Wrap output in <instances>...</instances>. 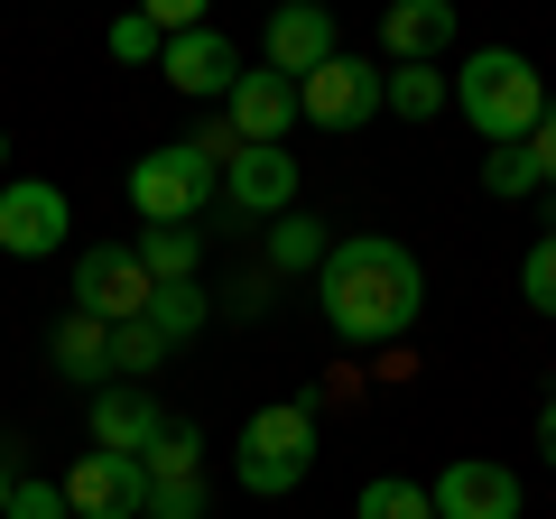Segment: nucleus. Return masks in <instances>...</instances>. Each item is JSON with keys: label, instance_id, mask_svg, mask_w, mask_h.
I'll return each mask as SVG.
<instances>
[{"label": "nucleus", "instance_id": "f257e3e1", "mask_svg": "<svg viewBox=\"0 0 556 519\" xmlns=\"http://www.w3.org/2000/svg\"><path fill=\"white\" fill-rule=\"evenodd\" d=\"M316 306H325V325H334V343L371 353V343H399L417 325L427 269H417V251L390 241V232H334V251H325V269H316Z\"/></svg>", "mask_w": 556, "mask_h": 519}, {"label": "nucleus", "instance_id": "f03ea898", "mask_svg": "<svg viewBox=\"0 0 556 519\" xmlns=\"http://www.w3.org/2000/svg\"><path fill=\"white\" fill-rule=\"evenodd\" d=\"M455 112L482 130V149H501V140H529L547 121V84H538V65L519 47H473L455 65Z\"/></svg>", "mask_w": 556, "mask_h": 519}, {"label": "nucleus", "instance_id": "7ed1b4c3", "mask_svg": "<svg viewBox=\"0 0 556 519\" xmlns=\"http://www.w3.org/2000/svg\"><path fill=\"white\" fill-rule=\"evenodd\" d=\"M306 473H316V400L251 408V427H241V445H232V482L251 501H278V492H298Z\"/></svg>", "mask_w": 556, "mask_h": 519}, {"label": "nucleus", "instance_id": "20e7f679", "mask_svg": "<svg viewBox=\"0 0 556 519\" xmlns=\"http://www.w3.org/2000/svg\"><path fill=\"white\" fill-rule=\"evenodd\" d=\"M214 195H223V167H204L186 140L149 149V159L130 167V214H139V223H186V232H195Z\"/></svg>", "mask_w": 556, "mask_h": 519}, {"label": "nucleus", "instance_id": "39448f33", "mask_svg": "<svg viewBox=\"0 0 556 519\" xmlns=\"http://www.w3.org/2000/svg\"><path fill=\"white\" fill-rule=\"evenodd\" d=\"M149 269H139V251L130 241H93V251H75V306L84 316H102V325H139L149 316Z\"/></svg>", "mask_w": 556, "mask_h": 519}, {"label": "nucleus", "instance_id": "423d86ee", "mask_svg": "<svg viewBox=\"0 0 556 519\" xmlns=\"http://www.w3.org/2000/svg\"><path fill=\"white\" fill-rule=\"evenodd\" d=\"M65 510H75V519H139V510H149V464L84 445V455L65 464Z\"/></svg>", "mask_w": 556, "mask_h": 519}, {"label": "nucleus", "instance_id": "0eeeda50", "mask_svg": "<svg viewBox=\"0 0 556 519\" xmlns=\"http://www.w3.org/2000/svg\"><path fill=\"white\" fill-rule=\"evenodd\" d=\"M380 84H390V65L334 56V65H316V75L298 84V121H316V130H362L371 112H390V102H380Z\"/></svg>", "mask_w": 556, "mask_h": 519}, {"label": "nucleus", "instance_id": "6e6552de", "mask_svg": "<svg viewBox=\"0 0 556 519\" xmlns=\"http://www.w3.org/2000/svg\"><path fill=\"white\" fill-rule=\"evenodd\" d=\"M65 232H75V204H65L56 177H10L0 186V251L10 260H47Z\"/></svg>", "mask_w": 556, "mask_h": 519}, {"label": "nucleus", "instance_id": "1a4fd4ad", "mask_svg": "<svg viewBox=\"0 0 556 519\" xmlns=\"http://www.w3.org/2000/svg\"><path fill=\"white\" fill-rule=\"evenodd\" d=\"M437 519H519V473L492 455H455L437 482H427Z\"/></svg>", "mask_w": 556, "mask_h": 519}, {"label": "nucleus", "instance_id": "9d476101", "mask_svg": "<svg viewBox=\"0 0 556 519\" xmlns=\"http://www.w3.org/2000/svg\"><path fill=\"white\" fill-rule=\"evenodd\" d=\"M269 75H288V84H306L316 65H334L343 56V28H334V10H316V0H288V10H269Z\"/></svg>", "mask_w": 556, "mask_h": 519}, {"label": "nucleus", "instance_id": "9b49d317", "mask_svg": "<svg viewBox=\"0 0 556 519\" xmlns=\"http://www.w3.org/2000/svg\"><path fill=\"white\" fill-rule=\"evenodd\" d=\"M223 121L241 130V149H288V130H298V84L269 75V65H241L232 102H223Z\"/></svg>", "mask_w": 556, "mask_h": 519}, {"label": "nucleus", "instance_id": "f8f14e48", "mask_svg": "<svg viewBox=\"0 0 556 519\" xmlns=\"http://www.w3.org/2000/svg\"><path fill=\"white\" fill-rule=\"evenodd\" d=\"M223 204L251 214V223L298 214V149H241V159L223 167Z\"/></svg>", "mask_w": 556, "mask_h": 519}, {"label": "nucleus", "instance_id": "ddd939ff", "mask_svg": "<svg viewBox=\"0 0 556 519\" xmlns=\"http://www.w3.org/2000/svg\"><path fill=\"white\" fill-rule=\"evenodd\" d=\"M159 75L177 84V93H195V102H232L241 56H232V38H223V28H195V38H167Z\"/></svg>", "mask_w": 556, "mask_h": 519}, {"label": "nucleus", "instance_id": "4468645a", "mask_svg": "<svg viewBox=\"0 0 556 519\" xmlns=\"http://www.w3.org/2000/svg\"><path fill=\"white\" fill-rule=\"evenodd\" d=\"M167 436V408L139 390V380H112V390H93V445L102 455H149V445Z\"/></svg>", "mask_w": 556, "mask_h": 519}, {"label": "nucleus", "instance_id": "2eb2a0df", "mask_svg": "<svg viewBox=\"0 0 556 519\" xmlns=\"http://www.w3.org/2000/svg\"><path fill=\"white\" fill-rule=\"evenodd\" d=\"M380 47H390V65H437L455 47V0H390Z\"/></svg>", "mask_w": 556, "mask_h": 519}, {"label": "nucleus", "instance_id": "dca6fc26", "mask_svg": "<svg viewBox=\"0 0 556 519\" xmlns=\"http://www.w3.org/2000/svg\"><path fill=\"white\" fill-rule=\"evenodd\" d=\"M47 362H56L65 380H84V390H112V325L84 316V306H65L56 334H47Z\"/></svg>", "mask_w": 556, "mask_h": 519}, {"label": "nucleus", "instance_id": "f3484780", "mask_svg": "<svg viewBox=\"0 0 556 519\" xmlns=\"http://www.w3.org/2000/svg\"><path fill=\"white\" fill-rule=\"evenodd\" d=\"M130 251H139V269H149V288H186L195 279V232H186V223H139Z\"/></svg>", "mask_w": 556, "mask_h": 519}, {"label": "nucleus", "instance_id": "a211bd4d", "mask_svg": "<svg viewBox=\"0 0 556 519\" xmlns=\"http://www.w3.org/2000/svg\"><path fill=\"white\" fill-rule=\"evenodd\" d=\"M380 102H390L399 121H417V130H427V121H437L445 102H455V75H437V65H390V84H380Z\"/></svg>", "mask_w": 556, "mask_h": 519}, {"label": "nucleus", "instance_id": "6ab92c4d", "mask_svg": "<svg viewBox=\"0 0 556 519\" xmlns=\"http://www.w3.org/2000/svg\"><path fill=\"white\" fill-rule=\"evenodd\" d=\"M325 251H334V232H325L316 214H278L269 223V269L288 279V269H325Z\"/></svg>", "mask_w": 556, "mask_h": 519}, {"label": "nucleus", "instance_id": "aec40b11", "mask_svg": "<svg viewBox=\"0 0 556 519\" xmlns=\"http://www.w3.org/2000/svg\"><path fill=\"white\" fill-rule=\"evenodd\" d=\"M353 519H437V501H427V482L380 473V482H362V492H353Z\"/></svg>", "mask_w": 556, "mask_h": 519}, {"label": "nucleus", "instance_id": "412c9836", "mask_svg": "<svg viewBox=\"0 0 556 519\" xmlns=\"http://www.w3.org/2000/svg\"><path fill=\"white\" fill-rule=\"evenodd\" d=\"M204 316H214V298H204V279H186V288H159V298H149V325L167 334V353H177L186 334H204Z\"/></svg>", "mask_w": 556, "mask_h": 519}, {"label": "nucleus", "instance_id": "4be33fe9", "mask_svg": "<svg viewBox=\"0 0 556 519\" xmlns=\"http://www.w3.org/2000/svg\"><path fill=\"white\" fill-rule=\"evenodd\" d=\"M139 464H149V482H204V436H195V427H177V418H167V436L149 445Z\"/></svg>", "mask_w": 556, "mask_h": 519}, {"label": "nucleus", "instance_id": "5701e85b", "mask_svg": "<svg viewBox=\"0 0 556 519\" xmlns=\"http://www.w3.org/2000/svg\"><path fill=\"white\" fill-rule=\"evenodd\" d=\"M538 159H529V140H501V149H482V195H538Z\"/></svg>", "mask_w": 556, "mask_h": 519}, {"label": "nucleus", "instance_id": "b1692460", "mask_svg": "<svg viewBox=\"0 0 556 519\" xmlns=\"http://www.w3.org/2000/svg\"><path fill=\"white\" fill-rule=\"evenodd\" d=\"M159 362H167V334H159L149 316H139V325H112V380H139V371H159Z\"/></svg>", "mask_w": 556, "mask_h": 519}, {"label": "nucleus", "instance_id": "393cba45", "mask_svg": "<svg viewBox=\"0 0 556 519\" xmlns=\"http://www.w3.org/2000/svg\"><path fill=\"white\" fill-rule=\"evenodd\" d=\"M519 298H529L538 316H556V232L529 241V260H519Z\"/></svg>", "mask_w": 556, "mask_h": 519}, {"label": "nucleus", "instance_id": "a878e982", "mask_svg": "<svg viewBox=\"0 0 556 519\" xmlns=\"http://www.w3.org/2000/svg\"><path fill=\"white\" fill-rule=\"evenodd\" d=\"M102 47H112L121 65H159V56H167V38H159V20H149V10H130V20H112V38H102Z\"/></svg>", "mask_w": 556, "mask_h": 519}, {"label": "nucleus", "instance_id": "bb28decb", "mask_svg": "<svg viewBox=\"0 0 556 519\" xmlns=\"http://www.w3.org/2000/svg\"><path fill=\"white\" fill-rule=\"evenodd\" d=\"M139 519H204V482H149V510Z\"/></svg>", "mask_w": 556, "mask_h": 519}, {"label": "nucleus", "instance_id": "cd10ccee", "mask_svg": "<svg viewBox=\"0 0 556 519\" xmlns=\"http://www.w3.org/2000/svg\"><path fill=\"white\" fill-rule=\"evenodd\" d=\"M10 519H75L65 510V482H20L10 492Z\"/></svg>", "mask_w": 556, "mask_h": 519}, {"label": "nucleus", "instance_id": "c85d7f7f", "mask_svg": "<svg viewBox=\"0 0 556 519\" xmlns=\"http://www.w3.org/2000/svg\"><path fill=\"white\" fill-rule=\"evenodd\" d=\"M529 159H538V177L556 186V102H547V121H538V130H529Z\"/></svg>", "mask_w": 556, "mask_h": 519}, {"label": "nucleus", "instance_id": "c756f323", "mask_svg": "<svg viewBox=\"0 0 556 519\" xmlns=\"http://www.w3.org/2000/svg\"><path fill=\"white\" fill-rule=\"evenodd\" d=\"M260 298H269V279H232V298H223V306H232V316H260Z\"/></svg>", "mask_w": 556, "mask_h": 519}, {"label": "nucleus", "instance_id": "7c9ffc66", "mask_svg": "<svg viewBox=\"0 0 556 519\" xmlns=\"http://www.w3.org/2000/svg\"><path fill=\"white\" fill-rule=\"evenodd\" d=\"M538 464H547V473H556V400L538 408Z\"/></svg>", "mask_w": 556, "mask_h": 519}, {"label": "nucleus", "instance_id": "2f4dec72", "mask_svg": "<svg viewBox=\"0 0 556 519\" xmlns=\"http://www.w3.org/2000/svg\"><path fill=\"white\" fill-rule=\"evenodd\" d=\"M20 482H28V473L10 464V445H0V519H10V492H20Z\"/></svg>", "mask_w": 556, "mask_h": 519}, {"label": "nucleus", "instance_id": "473e14b6", "mask_svg": "<svg viewBox=\"0 0 556 519\" xmlns=\"http://www.w3.org/2000/svg\"><path fill=\"white\" fill-rule=\"evenodd\" d=\"M0 186H10V130H0Z\"/></svg>", "mask_w": 556, "mask_h": 519}]
</instances>
